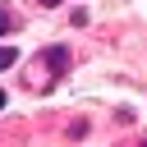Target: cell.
Wrapping results in <instances>:
<instances>
[{
  "label": "cell",
  "instance_id": "obj_1",
  "mask_svg": "<svg viewBox=\"0 0 147 147\" xmlns=\"http://www.w3.org/2000/svg\"><path fill=\"white\" fill-rule=\"evenodd\" d=\"M41 64H46L51 74H64V69H69V51H64V46H51V51H41L37 69H41Z\"/></svg>",
  "mask_w": 147,
  "mask_h": 147
},
{
  "label": "cell",
  "instance_id": "obj_2",
  "mask_svg": "<svg viewBox=\"0 0 147 147\" xmlns=\"http://www.w3.org/2000/svg\"><path fill=\"white\" fill-rule=\"evenodd\" d=\"M14 28H18V18H14L9 9H0V37H5V32H14Z\"/></svg>",
  "mask_w": 147,
  "mask_h": 147
},
{
  "label": "cell",
  "instance_id": "obj_3",
  "mask_svg": "<svg viewBox=\"0 0 147 147\" xmlns=\"http://www.w3.org/2000/svg\"><path fill=\"white\" fill-rule=\"evenodd\" d=\"M14 60H18V51H14V46H0V69H9Z\"/></svg>",
  "mask_w": 147,
  "mask_h": 147
},
{
  "label": "cell",
  "instance_id": "obj_4",
  "mask_svg": "<svg viewBox=\"0 0 147 147\" xmlns=\"http://www.w3.org/2000/svg\"><path fill=\"white\" fill-rule=\"evenodd\" d=\"M41 5H46V9H55V5H60V0H41Z\"/></svg>",
  "mask_w": 147,
  "mask_h": 147
},
{
  "label": "cell",
  "instance_id": "obj_5",
  "mask_svg": "<svg viewBox=\"0 0 147 147\" xmlns=\"http://www.w3.org/2000/svg\"><path fill=\"white\" fill-rule=\"evenodd\" d=\"M0 110H5V87H0Z\"/></svg>",
  "mask_w": 147,
  "mask_h": 147
},
{
  "label": "cell",
  "instance_id": "obj_6",
  "mask_svg": "<svg viewBox=\"0 0 147 147\" xmlns=\"http://www.w3.org/2000/svg\"><path fill=\"white\" fill-rule=\"evenodd\" d=\"M138 147H147V138H142V142H138Z\"/></svg>",
  "mask_w": 147,
  "mask_h": 147
}]
</instances>
